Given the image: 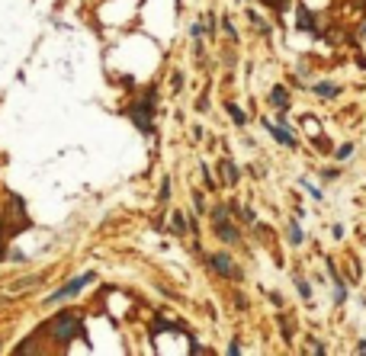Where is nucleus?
I'll return each mask as SVG.
<instances>
[{
  "label": "nucleus",
  "instance_id": "1",
  "mask_svg": "<svg viewBox=\"0 0 366 356\" xmlns=\"http://www.w3.org/2000/svg\"><path fill=\"white\" fill-rule=\"evenodd\" d=\"M77 331H80V314H74V311L58 314L55 324H52V337H58V340H71Z\"/></svg>",
  "mask_w": 366,
  "mask_h": 356
},
{
  "label": "nucleus",
  "instance_id": "2",
  "mask_svg": "<svg viewBox=\"0 0 366 356\" xmlns=\"http://www.w3.org/2000/svg\"><path fill=\"white\" fill-rule=\"evenodd\" d=\"M90 279H93V273H87V276H77V279H71V283H67V286H61L58 292H52V296H49V305H55V302H64V298L77 296V292L84 289V286L90 283Z\"/></svg>",
  "mask_w": 366,
  "mask_h": 356
},
{
  "label": "nucleus",
  "instance_id": "3",
  "mask_svg": "<svg viewBox=\"0 0 366 356\" xmlns=\"http://www.w3.org/2000/svg\"><path fill=\"white\" fill-rule=\"evenodd\" d=\"M212 270L222 273V276H228V279H238V276H241V270H235V263H232L225 254H215V257H212Z\"/></svg>",
  "mask_w": 366,
  "mask_h": 356
},
{
  "label": "nucleus",
  "instance_id": "4",
  "mask_svg": "<svg viewBox=\"0 0 366 356\" xmlns=\"http://www.w3.org/2000/svg\"><path fill=\"white\" fill-rule=\"evenodd\" d=\"M263 125H267V128H270V132H273V135H276V138H280V141H283V145H296V138H293V135H289V132H286V128H276V125H270V122H267V119H263Z\"/></svg>",
  "mask_w": 366,
  "mask_h": 356
},
{
  "label": "nucleus",
  "instance_id": "5",
  "mask_svg": "<svg viewBox=\"0 0 366 356\" xmlns=\"http://www.w3.org/2000/svg\"><path fill=\"white\" fill-rule=\"evenodd\" d=\"M215 231H219V237H222V241H228V244H235V241H238V235H235V228H228L225 222H222V225H215Z\"/></svg>",
  "mask_w": 366,
  "mask_h": 356
},
{
  "label": "nucleus",
  "instance_id": "6",
  "mask_svg": "<svg viewBox=\"0 0 366 356\" xmlns=\"http://www.w3.org/2000/svg\"><path fill=\"white\" fill-rule=\"evenodd\" d=\"M222 174H225V183H235V180H238V170H235L232 161H222Z\"/></svg>",
  "mask_w": 366,
  "mask_h": 356
},
{
  "label": "nucleus",
  "instance_id": "7",
  "mask_svg": "<svg viewBox=\"0 0 366 356\" xmlns=\"http://www.w3.org/2000/svg\"><path fill=\"white\" fill-rule=\"evenodd\" d=\"M315 90L321 93V97H337V87H334V84H328V80H324V84H318Z\"/></svg>",
  "mask_w": 366,
  "mask_h": 356
},
{
  "label": "nucleus",
  "instance_id": "8",
  "mask_svg": "<svg viewBox=\"0 0 366 356\" xmlns=\"http://www.w3.org/2000/svg\"><path fill=\"white\" fill-rule=\"evenodd\" d=\"M228 113H232V119H235V122H238V125H244V122H247V116H244V113H241V109H238V106H235V103H228Z\"/></svg>",
  "mask_w": 366,
  "mask_h": 356
},
{
  "label": "nucleus",
  "instance_id": "9",
  "mask_svg": "<svg viewBox=\"0 0 366 356\" xmlns=\"http://www.w3.org/2000/svg\"><path fill=\"white\" fill-rule=\"evenodd\" d=\"M270 100H273L276 106H283V103H286V90H283V87H276V90L270 93Z\"/></svg>",
  "mask_w": 366,
  "mask_h": 356
},
{
  "label": "nucleus",
  "instance_id": "10",
  "mask_svg": "<svg viewBox=\"0 0 366 356\" xmlns=\"http://www.w3.org/2000/svg\"><path fill=\"white\" fill-rule=\"evenodd\" d=\"M289 237H293V244H302V228L299 225H289Z\"/></svg>",
  "mask_w": 366,
  "mask_h": 356
},
{
  "label": "nucleus",
  "instance_id": "11",
  "mask_svg": "<svg viewBox=\"0 0 366 356\" xmlns=\"http://www.w3.org/2000/svg\"><path fill=\"white\" fill-rule=\"evenodd\" d=\"M174 231H180V235H183V231H186V222H183V215H180V212H177V215H174Z\"/></svg>",
  "mask_w": 366,
  "mask_h": 356
},
{
  "label": "nucleus",
  "instance_id": "12",
  "mask_svg": "<svg viewBox=\"0 0 366 356\" xmlns=\"http://www.w3.org/2000/svg\"><path fill=\"white\" fill-rule=\"evenodd\" d=\"M350 151H354V145H344V148H337V157L344 161V157H350Z\"/></svg>",
  "mask_w": 366,
  "mask_h": 356
},
{
  "label": "nucleus",
  "instance_id": "13",
  "mask_svg": "<svg viewBox=\"0 0 366 356\" xmlns=\"http://www.w3.org/2000/svg\"><path fill=\"white\" fill-rule=\"evenodd\" d=\"M212 218H215V225H222V222H225V209H215Z\"/></svg>",
  "mask_w": 366,
  "mask_h": 356
},
{
  "label": "nucleus",
  "instance_id": "14",
  "mask_svg": "<svg viewBox=\"0 0 366 356\" xmlns=\"http://www.w3.org/2000/svg\"><path fill=\"white\" fill-rule=\"evenodd\" d=\"M360 36H366V23H363V29H360Z\"/></svg>",
  "mask_w": 366,
  "mask_h": 356
}]
</instances>
